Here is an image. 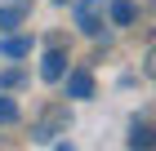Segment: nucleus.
<instances>
[{"instance_id": "nucleus-1", "label": "nucleus", "mask_w": 156, "mask_h": 151, "mask_svg": "<svg viewBox=\"0 0 156 151\" xmlns=\"http://www.w3.org/2000/svg\"><path fill=\"white\" fill-rule=\"evenodd\" d=\"M67 129H72V111L67 107H49L45 116L31 125V138L36 142H58V133H67Z\"/></svg>"}, {"instance_id": "nucleus-2", "label": "nucleus", "mask_w": 156, "mask_h": 151, "mask_svg": "<svg viewBox=\"0 0 156 151\" xmlns=\"http://www.w3.org/2000/svg\"><path fill=\"white\" fill-rule=\"evenodd\" d=\"M76 27L98 40V36H103V0H80V5H76Z\"/></svg>"}, {"instance_id": "nucleus-3", "label": "nucleus", "mask_w": 156, "mask_h": 151, "mask_svg": "<svg viewBox=\"0 0 156 151\" xmlns=\"http://www.w3.org/2000/svg\"><path fill=\"white\" fill-rule=\"evenodd\" d=\"M62 76H67V98H94V76H89V67L62 71Z\"/></svg>"}, {"instance_id": "nucleus-4", "label": "nucleus", "mask_w": 156, "mask_h": 151, "mask_svg": "<svg viewBox=\"0 0 156 151\" xmlns=\"http://www.w3.org/2000/svg\"><path fill=\"white\" fill-rule=\"evenodd\" d=\"M62 71H67V53H62V49H45V58H40V80L58 84Z\"/></svg>"}, {"instance_id": "nucleus-5", "label": "nucleus", "mask_w": 156, "mask_h": 151, "mask_svg": "<svg viewBox=\"0 0 156 151\" xmlns=\"http://www.w3.org/2000/svg\"><path fill=\"white\" fill-rule=\"evenodd\" d=\"M107 18H112V27H134L138 5H134V0H112V5H107Z\"/></svg>"}, {"instance_id": "nucleus-6", "label": "nucleus", "mask_w": 156, "mask_h": 151, "mask_svg": "<svg viewBox=\"0 0 156 151\" xmlns=\"http://www.w3.org/2000/svg\"><path fill=\"white\" fill-rule=\"evenodd\" d=\"M0 53L5 58H27L31 53V36H5L0 40Z\"/></svg>"}, {"instance_id": "nucleus-7", "label": "nucleus", "mask_w": 156, "mask_h": 151, "mask_svg": "<svg viewBox=\"0 0 156 151\" xmlns=\"http://www.w3.org/2000/svg\"><path fill=\"white\" fill-rule=\"evenodd\" d=\"M27 9L23 5H0V31H13V27H23Z\"/></svg>"}, {"instance_id": "nucleus-8", "label": "nucleus", "mask_w": 156, "mask_h": 151, "mask_svg": "<svg viewBox=\"0 0 156 151\" xmlns=\"http://www.w3.org/2000/svg\"><path fill=\"white\" fill-rule=\"evenodd\" d=\"M129 147H134V151H138V147H143V151L152 147V125H147V120H143V125H134V129H129Z\"/></svg>"}, {"instance_id": "nucleus-9", "label": "nucleus", "mask_w": 156, "mask_h": 151, "mask_svg": "<svg viewBox=\"0 0 156 151\" xmlns=\"http://www.w3.org/2000/svg\"><path fill=\"white\" fill-rule=\"evenodd\" d=\"M0 125H18V102L0 93Z\"/></svg>"}, {"instance_id": "nucleus-10", "label": "nucleus", "mask_w": 156, "mask_h": 151, "mask_svg": "<svg viewBox=\"0 0 156 151\" xmlns=\"http://www.w3.org/2000/svg\"><path fill=\"white\" fill-rule=\"evenodd\" d=\"M18 84H23V71H18V67L0 71V89H18Z\"/></svg>"}, {"instance_id": "nucleus-11", "label": "nucleus", "mask_w": 156, "mask_h": 151, "mask_svg": "<svg viewBox=\"0 0 156 151\" xmlns=\"http://www.w3.org/2000/svg\"><path fill=\"white\" fill-rule=\"evenodd\" d=\"M54 5H72V0H54Z\"/></svg>"}]
</instances>
